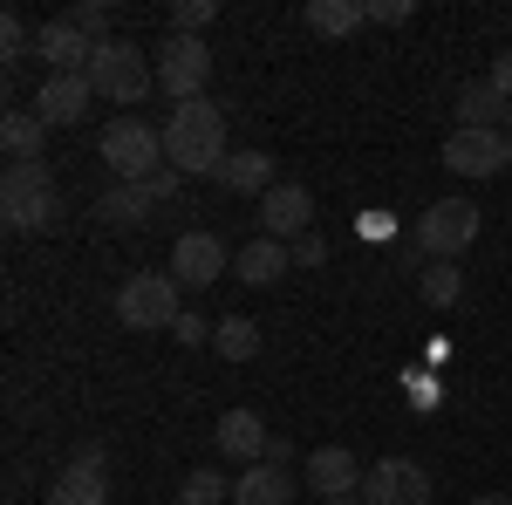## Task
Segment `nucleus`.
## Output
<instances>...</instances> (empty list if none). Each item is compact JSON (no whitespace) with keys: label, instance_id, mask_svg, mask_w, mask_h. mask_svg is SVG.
Wrapping results in <instances>:
<instances>
[{"label":"nucleus","instance_id":"35","mask_svg":"<svg viewBox=\"0 0 512 505\" xmlns=\"http://www.w3.org/2000/svg\"><path fill=\"white\" fill-rule=\"evenodd\" d=\"M485 82H492V89H499V96H506V103H512V48H506V55H499V62H492V76H485Z\"/></svg>","mask_w":512,"mask_h":505},{"label":"nucleus","instance_id":"13","mask_svg":"<svg viewBox=\"0 0 512 505\" xmlns=\"http://www.w3.org/2000/svg\"><path fill=\"white\" fill-rule=\"evenodd\" d=\"M89 103H96V82L89 76H48L35 96V117L48 123V130H69V123L89 117Z\"/></svg>","mask_w":512,"mask_h":505},{"label":"nucleus","instance_id":"32","mask_svg":"<svg viewBox=\"0 0 512 505\" xmlns=\"http://www.w3.org/2000/svg\"><path fill=\"white\" fill-rule=\"evenodd\" d=\"M369 7V21H383V28H403L410 21V0H362Z\"/></svg>","mask_w":512,"mask_h":505},{"label":"nucleus","instance_id":"34","mask_svg":"<svg viewBox=\"0 0 512 505\" xmlns=\"http://www.w3.org/2000/svg\"><path fill=\"white\" fill-rule=\"evenodd\" d=\"M144 192L158 198V205H164V198H178V171H171V164H158V171L144 178Z\"/></svg>","mask_w":512,"mask_h":505},{"label":"nucleus","instance_id":"17","mask_svg":"<svg viewBox=\"0 0 512 505\" xmlns=\"http://www.w3.org/2000/svg\"><path fill=\"white\" fill-rule=\"evenodd\" d=\"M233 505H294V471L287 465H246L233 478Z\"/></svg>","mask_w":512,"mask_h":505},{"label":"nucleus","instance_id":"28","mask_svg":"<svg viewBox=\"0 0 512 505\" xmlns=\"http://www.w3.org/2000/svg\"><path fill=\"white\" fill-rule=\"evenodd\" d=\"M69 21H76L89 41H117V35H110V7H103V0H76V7H69Z\"/></svg>","mask_w":512,"mask_h":505},{"label":"nucleus","instance_id":"8","mask_svg":"<svg viewBox=\"0 0 512 505\" xmlns=\"http://www.w3.org/2000/svg\"><path fill=\"white\" fill-rule=\"evenodd\" d=\"M444 171H458V178H499V171H512L506 130H451L444 137Z\"/></svg>","mask_w":512,"mask_h":505},{"label":"nucleus","instance_id":"9","mask_svg":"<svg viewBox=\"0 0 512 505\" xmlns=\"http://www.w3.org/2000/svg\"><path fill=\"white\" fill-rule=\"evenodd\" d=\"M362 499L369 505H431V471L417 458H376L362 478Z\"/></svg>","mask_w":512,"mask_h":505},{"label":"nucleus","instance_id":"7","mask_svg":"<svg viewBox=\"0 0 512 505\" xmlns=\"http://www.w3.org/2000/svg\"><path fill=\"white\" fill-rule=\"evenodd\" d=\"M478 219H485V212H478L472 198H437V205H424V219H417L424 260H458L478 239Z\"/></svg>","mask_w":512,"mask_h":505},{"label":"nucleus","instance_id":"31","mask_svg":"<svg viewBox=\"0 0 512 505\" xmlns=\"http://www.w3.org/2000/svg\"><path fill=\"white\" fill-rule=\"evenodd\" d=\"M69 471H76V478H103V471H110V458H103V444H82L76 458H69Z\"/></svg>","mask_w":512,"mask_h":505},{"label":"nucleus","instance_id":"25","mask_svg":"<svg viewBox=\"0 0 512 505\" xmlns=\"http://www.w3.org/2000/svg\"><path fill=\"white\" fill-rule=\"evenodd\" d=\"M226 499H233V485H226L212 465L185 471V485H178V505H226Z\"/></svg>","mask_w":512,"mask_h":505},{"label":"nucleus","instance_id":"30","mask_svg":"<svg viewBox=\"0 0 512 505\" xmlns=\"http://www.w3.org/2000/svg\"><path fill=\"white\" fill-rule=\"evenodd\" d=\"M287 253H294V267H321V260H328V239H321V233H301Z\"/></svg>","mask_w":512,"mask_h":505},{"label":"nucleus","instance_id":"22","mask_svg":"<svg viewBox=\"0 0 512 505\" xmlns=\"http://www.w3.org/2000/svg\"><path fill=\"white\" fill-rule=\"evenodd\" d=\"M151 205H158V198L144 192V185H110V192L96 198V219H103V226H144Z\"/></svg>","mask_w":512,"mask_h":505},{"label":"nucleus","instance_id":"37","mask_svg":"<svg viewBox=\"0 0 512 505\" xmlns=\"http://www.w3.org/2000/svg\"><path fill=\"white\" fill-rule=\"evenodd\" d=\"M321 505H369V499H362V492H349V499H321Z\"/></svg>","mask_w":512,"mask_h":505},{"label":"nucleus","instance_id":"15","mask_svg":"<svg viewBox=\"0 0 512 505\" xmlns=\"http://www.w3.org/2000/svg\"><path fill=\"white\" fill-rule=\"evenodd\" d=\"M362 478H369V471L355 465L349 444H321L315 458H308V485H315L321 499H349V492H362Z\"/></svg>","mask_w":512,"mask_h":505},{"label":"nucleus","instance_id":"29","mask_svg":"<svg viewBox=\"0 0 512 505\" xmlns=\"http://www.w3.org/2000/svg\"><path fill=\"white\" fill-rule=\"evenodd\" d=\"M0 55H7V62L28 55V21H21V14H0Z\"/></svg>","mask_w":512,"mask_h":505},{"label":"nucleus","instance_id":"21","mask_svg":"<svg viewBox=\"0 0 512 505\" xmlns=\"http://www.w3.org/2000/svg\"><path fill=\"white\" fill-rule=\"evenodd\" d=\"M315 35H328V41H342V35H355L362 21H369V7L362 0H308V14H301Z\"/></svg>","mask_w":512,"mask_h":505},{"label":"nucleus","instance_id":"26","mask_svg":"<svg viewBox=\"0 0 512 505\" xmlns=\"http://www.w3.org/2000/svg\"><path fill=\"white\" fill-rule=\"evenodd\" d=\"M41 505H110V492H103V478H76V471H62L55 492H48Z\"/></svg>","mask_w":512,"mask_h":505},{"label":"nucleus","instance_id":"11","mask_svg":"<svg viewBox=\"0 0 512 505\" xmlns=\"http://www.w3.org/2000/svg\"><path fill=\"white\" fill-rule=\"evenodd\" d=\"M226 273V239L219 233H178L171 246V280L178 287H212Z\"/></svg>","mask_w":512,"mask_h":505},{"label":"nucleus","instance_id":"18","mask_svg":"<svg viewBox=\"0 0 512 505\" xmlns=\"http://www.w3.org/2000/svg\"><path fill=\"white\" fill-rule=\"evenodd\" d=\"M219 185L239 192V198H267L280 185V178H274V157H267V151H233L226 164H219Z\"/></svg>","mask_w":512,"mask_h":505},{"label":"nucleus","instance_id":"3","mask_svg":"<svg viewBox=\"0 0 512 505\" xmlns=\"http://www.w3.org/2000/svg\"><path fill=\"white\" fill-rule=\"evenodd\" d=\"M96 151H103L110 171H117V185H144V178L164 164V130L144 123V117H117V123H103Z\"/></svg>","mask_w":512,"mask_h":505},{"label":"nucleus","instance_id":"2","mask_svg":"<svg viewBox=\"0 0 512 505\" xmlns=\"http://www.w3.org/2000/svg\"><path fill=\"white\" fill-rule=\"evenodd\" d=\"M0 219L14 233H55L62 226V192H55L48 164H7V178H0Z\"/></svg>","mask_w":512,"mask_h":505},{"label":"nucleus","instance_id":"12","mask_svg":"<svg viewBox=\"0 0 512 505\" xmlns=\"http://www.w3.org/2000/svg\"><path fill=\"white\" fill-rule=\"evenodd\" d=\"M35 55L48 62V76H82V69H89V55H96V41H89L76 21L62 14V21H41Z\"/></svg>","mask_w":512,"mask_h":505},{"label":"nucleus","instance_id":"6","mask_svg":"<svg viewBox=\"0 0 512 505\" xmlns=\"http://www.w3.org/2000/svg\"><path fill=\"white\" fill-rule=\"evenodd\" d=\"M151 69H158V89L171 103H198L205 76H212V48H205V35H164Z\"/></svg>","mask_w":512,"mask_h":505},{"label":"nucleus","instance_id":"27","mask_svg":"<svg viewBox=\"0 0 512 505\" xmlns=\"http://www.w3.org/2000/svg\"><path fill=\"white\" fill-rule=\"evenodd\" d=\"M219 21V0H178V14H171V35H205Z\"/></svg>","mask_w":512,"mask_h":505},{"label":"nucleus","instance_id":"10","mask_svg":"<svg viewBox=\"0 0 512 505\" xmlns=\"http://www.w3.org/2000/svg\"><path fill=\"white\" fill-rule=\"evenodd\" d=\"M260 226H267V239H294L315 233V192L308 185H274V192L260 198Z\"/></svg>","mask_w":512,"mask_h":505},{"label":"nucleus","instance_id":"38","mask_svg":"<svg viewBox=\"0 0 512 505\" xmlns=\"http://www.w3.org/2000/svg\"><path fill=\"white\" fill-rule=\"evenodd\" d=\"M499 130H506V144H512V103H506V123H499Z\"/></svg>","mask_w":512,"mask_h":505},{"label":"nucleus","instance_id":"24","mask_svg":"<svg viewBox=\"0 0 512 505\" xmlns=\"http://www.w3.org/2000/svg\"><path fill=\"white\" fill-rule=\"evenodd\" d=\"M212 349L226 355V362H253V355H260V321H246V314L212 321Z\"/></svg>","mask_w":512,"mask_h":505},{"label":"nucleus","instance_id":"14","mask_svg":"<svg viewBox=\"0 0 512 505\" xmlns=\"http://www.w3.org/2000/svg\"><path fill=\"white\" fill-rule=\"evenodd\" d=\"M212 444L226 451V458H239V465H267V424H260V410H226L219 424H212Z\"/></svg>","mask_w":512,"mask_h":505},{"label":"nucleus","instance_id":"16","mask_svg":"<svg viewBox=\"0 0 512 505\" xmlns=\"http://www.w3.org/2000/svg\"><path fill=\"white\" fill-rule=\"evenodd\" d=\"M294 267V253H287V239H246V246H239V260H233V273L239 280H246V287H274L280 273Z\"/></svg>","mask_w":512,"mask_h":505},{"label":"nucleus","instance_id":"23","mask_svg":"<svg viewBox=\"0 0 512 505\" xmlns=\"http://www.w3.org/2000/svg\"><path fill=\"white\" fill-rule=\"evenodd\" d=\"M417 294H424V308H458L465 301V273H458V260H424V273H417Z\"/></svg>","mask_w":512,"mask_h":505},{"label":"nucleus","instance_id":"33","mask_svg":"<svg viewBox=\"0 0 512 505\" xmlns=\"http://www.w3.org/2000/svg\"><path fill=\"white\" fill-rule=\"evenodd\" d=\"M171 335H178V342H185V349H198V342H205V335H212V328H205V314H178V328H171Z\"/></svg>","mask_w":512,"mask_h":505},{"label":"nucleus","instance_id":"4","mask_svg":"<svg viewBox=\"0 0 512 505\" xmlns=\"http://www.w3.org/2000/svg\"><path fill=\"white\" fill-rule=\"evenodd\" d=\"M82 76L96 82V96H110V103H144L151 89H158V69L144 62V48H130V41H96V55H89V69Z\"/></svg>","mask_w":512,"mask_h":505},{"label":"nucleus","instance_id":"1","mask_svg":"<svg viewBox=\"0 0 512 505\" xmlns=\"http://www.w3.org/2000/svg\"><path fill=\"white\" fill-rule=\"evenodd\" d=\"M233 157L226 144V110L212 103V96H198V103H178L171 117H164V164L178 171V178H219V164Z\"/></svg>","mask_w":512,"mask_h":505},{"label":"nucleus","instance_id":"20","mask_svg":"<svg viewBox=\"0 0 512 505\" xmlns=\"http://www.w3.org/2000/svg\"><path fill=\"white\" fill-rule=\"evenodd\" d=\"M506 123V96L492 82H465L458 89V130H499Z\"/></svg>","mask_w":512,"mask_h":505},{"label":"nucleus","instance_id":"5","mask_svg":"<svg viewBox=\"0 0 512 505\" xmlns=\"http://www.w3.org/2000/svg\"><path fill=\"white\" fill-rule=\"evenodd\" d=\"M185 287L171 280V273H130L117 287V321L123 328H178V314H185V301H178Z\"/></svg>","mask_w":512,"mask_h":505},{"label":"nucleus","instance_id":"36","mask_svg":"<svg viewBox=\"0 0 512 505\" xmlns=\"http://www.w3.org/2000/svg\"><path fill=\"white\" fill-rule=\"evenodd\" d=\"M472 505H512V499H506V492H485V499H472Z\"/></svg>","mask_w":512,"mask_h":505},{"label":"nucleus","instance_id":"19","mask_svg":"<svg viewBox=\"0 0 512 505\" xmlns=\"http://www.w3.org/2000/svg\"><path fill=\"white\" fill-rule=\"evenodd\" d=\"M41 137H48V123L35 110H7L0 117V151H7V164H41Z\"/></svg>","mask_w":512,"mask_h":505}]
</instances>
